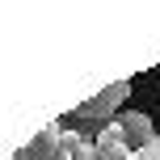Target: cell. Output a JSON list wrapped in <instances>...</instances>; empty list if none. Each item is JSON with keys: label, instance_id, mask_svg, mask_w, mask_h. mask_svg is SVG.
<instances>
[{"label": "cell", "instance_id": "cell-3", "mask_svg": "<svg viewBox=\"0 0 160 160\" xmlns=\"http://www.w3.org/2000/svg\"><path fill=\"white\" fill-rule=\"evenodd\" d=\"M114 122L122 127V135H127L131 152H139V148H148V143H152V139L160 135V131L152 127V118H148V114H139V110H122V114H118Z\"/></svg>", "mask_w": 160, "mask_h": 160}, {"label": "cell", "instance_id": "cell-2", "mask_svg": "<svg viewBox=\"0 0 160 160\" xmlns=\"http://www.w3.org/2000/svg\"><path fill=\"white\" fill-rule=\"evenodd\" d=\"M59 139H63V127L47 122V127H42L25 148H17V152H13V160H55V156H59Z\"/></svg>", "mask_w": 160, "mask_h": 160}, {"label": "cell", "instance_id": "cell-6", "mask_svg": "<svg viewBox=\"0 0 160 160\" xmlns=\"http://www.w3.org/2000/svg\"><path fill=\"white\" fill-rule=\"evenodd\" d=\"M131 160H160V135H156V139H152L148 148H139V152L131 156Z\"/></svg>", "mask_w": 160, "mask_h": 160}, {"label": "cell", "instance_id": "cell-4", "mask_svg": "<svg viewBox=\"0 0 160 160\" xmlns=\"http://www.w3.org/2000/svg\"><path fill=\"white\" fill-rule=\"evenodd\" d=\"M93 148H97V160H131V156H135V152H131V143H127V135H122V127H118V122H105V127L97 131Z\"/></svg>", "mask_w": 160, "mask_h": 160}, {"label": "cell", "instance_id": "cell-1", "mask_svg": "<svg viewBox=\"0 0 160 160\" xmlns=\"http://www.w3.org/2000/svg\"><path fill=\"white\" fill-rule=\"evenodd\" d=\"M131 97V80H118V84H110V88H101L97 97H88L84 105H76V118H84V122H97V127H105V122H114L122 114V101Z\"/></svg>", "mask_w": 160, "mask_h": 160}, {"label": "cell", "instance_id": "cell-5", "mask_svg": "<svg viewBox=\"0 0 160 160\" xmlns=\"http://www.w3.org/2000/svg\"><path fill=\"white\" fill-rule=\"evenodd\" d=\"M55 160H97V148H93V139H88L84 131H63Z\"/></svg>", "mask_w": 160, "mask_h": 160}]
</instances>
